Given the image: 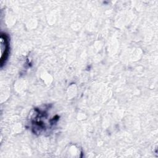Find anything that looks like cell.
I'll return each instance as SVG.
<instances>
[{
	"instance_id": "obj_1",
	"label": "cell",
	"mask_w": 158,
	"mask_h": 158,
	"mask_svg": "<svg viewBox=\"0 0 158 158\" xmlns=\"http://www.w3.org/2000/svg\"><path fill=\"white\" fill-rule=\"evenodd\" d=\"M9 40L6 34L1 36V66L5 62L9 53Z\"/></svg>"
}]
</instances>
